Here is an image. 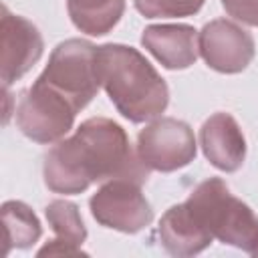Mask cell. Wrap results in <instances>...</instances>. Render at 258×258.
Wrapping results in <instances>:
<instances>
[{
  "label": "cell",
  "mask_w": 258,
  "mask_h": 258,
  "mask_svg": "<svg viewBox=\"0 0 258 258\" xmlns=\"http://www.w3.org/2000/svg\"><path fill=\"white\" fill-rule=\"evenodd\" d=\"M129 149L125 131L103 117L85 121L77 133L54 145L44 157V181L56 194H79L93 181L129 177L147 179Z\"/></svg>",
  "instance_id": "obj_1"
},
{
  "label": "cell",
  "mask_w": 258,
  "mask_h": 258,
  "mask_svg": "<svg viewBox=\"0 0 258 258\" xmlns=\"http://www.w3.org/2000/svg\"><path fill=\"white\" fill-rule=\"evenodd\" d=\"M95 71L99 85L129 121H149L167 107V85L135 48L123 44L99 46Z\"/></svg>",
  "instance_id": "obj_2"
},
{
  "label": "cell",
  "mask_w": 258,
  "mask_h": 258,
  "mask_svg": "<svg viewBox=\"0 0 258 258\" xmlns=\"http://www.w3.org/2000/svg\"><path fill=\"white\" fill-rule=\"evenodd\" d=\"M191 222L210 238L248 252L258 250V220L246 204L236 200L222 179H208L183 204Z\"/></svg>",
  "instance_id": "obj_3"
},
{
  "label": "cell",
  "mask_w": 258,
  "mask_h": 258,
  "mask_svg": "<svg viewBox=\"0 0 258 258\" xmlns=\"http://www.w3.org/2000/svg\"><path fill=\"white\" fill-rule=\"evenodd\" d=\"M97 48L87 40H67L60 42L48 60V67L38 77L69 101L77 109H83L99 89L95 71Z\"/></svg>",
  "instance_id": "obj_4"
},
{
  "label": "cell",
  "mask_w": 258,
  "mask_h": 258,
  "mask_svg": "<svg viewBox=\"0 0 258 258\" xmlns=\"http://www.w3.org/2000/svg\"><path fill=\"white\" fill-rule=\"evenodd\" d=\"M77 111L79 109L73 101L46 85L42 79H36V83L20 95L16 123L26 137L38 143H48L62 137L71 129Z\"/></svg>",
  "instance_id": "obj_5"
},
{
  "label": "cell",
  "mask_w": 258,
  "mask_h": 258,
  "mask_svg": "<svg viewBox=\"0 0 258 258\" xmlns=\"http://www.w3.org/2000/svg\"><path fill=\"white\" fill-rule=\"evenodd\" d=\"M137 149L143 167L147 165L157 171H173L194 159L196 139L185 123L159 119L139 133Z\"/></svg>",
  "instance_id": "obj_6"
},
{
  "label": "cell",
  "mask_w": 258,
  "mask_h": 258,
  "mask_svg": "<svg viewBox=\"0 0 258 258\" xmlns=\"http://www.w3.org/2000/svg\"><path fill=\"white\" fill-rule=\"evenodd\" d=\"M139 181L115 177L91 198V212L107 228L137 232L151 222V208L141 196Z\"/></svg>",
  "instance_id": "obj_7"
},
{
  "label": "cell",
  "mask_w": 258,
  "mask_h": 258,
  "mask_svg": "<svg viewBox=\"0 0 258 258\" xmlns=\"http://www.w3.org/2000/svg\"><path fill=\"white\" fill-rule=\"evenodd\" d=\"M200 52L220 73H240L254 56L252 36L228 20H214L200 32Z\"/></svg>",
  "instance_id": "obj_8"
},
{
  "label": "cell",
  "mask_w": 258,
  "mask_h": 258,
  "mask_svg": "<svg viewBox=\"0 0 258 258\" xmlns=\"http://www.w3.org/2000/svg\"><path fill=\"white\" fill-rule=\"evenodd\" d=\"M42 54V38L38 30L4 8L2 14V81L8 87L20 79Z\"/></svg>",
  "instance_id": "obj_9"
},
{
  "label": "cell",
  "mask_w": 258,
  "mask_h": 258,
  "mask_svg": "<svg viewBox=\"0 0 258 258\" xmlns=\"http://www.w3.org/2000/svg\"><path fill=\"white\" fill-rule=\"evenodd\" d=\"M202 147L206 157L222 171H236L246 153L244 135L238 127V123L226 115L216 113L202 125Z\"/></svg>",
  "instance_id": "obj_10"
},
{
  "label": "cell",
  "mask_w": 258,
  "mask_h": 258,
  "mask_svg": "<svg viewBox=\"0 0 258 258\" xmlns=\"http://www.w3.org/2000/svg\"><path fill=\"white\" fill-rule=\"evenodd\" d=\"M143 46L165 67L185 69L198 56V34L187 24H159L145 28Z\"/></svg>",
  "instance_id": "obj_11"
},
{
  "label": "cell",
  "mask_w": 258,
  "mask_h": 258,
  "mask_svg": "<svg viewBox=\"0 0 258 258\" xmlns=\"http://www.w3.org/2000/svg\"><path fill=\"white\" fill-rule=\"evenodd\" d=\"M159 236L171 254H196L212 242V238L189 220L183 204L173 206L163 216L159 224Z\"/></svg>",
  "instance_id": "obj_12"
},
{
  "label": "cell",
  "mask_w": 258,
  "mask_h": 258,
  "mask_svg": "<svg viewBox=\"0 0 258 258\" xmlns=\"http://www.w3.org/2000/svg\"><path fill=\"white\" fill-rule=\"evenodd\" d=\"M69 14L77 28L87 34L109 32L123 14V0H67Z\"/></svg>",
  "instance_id": "obj_13"
},
{
  "label": "cell",
  "mask_w": 258,
  "mask_h": 258,
  "mask_svg": "<svg viewBox=\"0 0 258 258\" xmlns=\"http://www.w3.org/2000/svg\"><path fill=\"white\" fill-rule=\"evenodd\" d=\"M4 220V252L12 246L26 248L40 236V224L28 206L22 202H6L2 206Z\"/></svg>",
  "instance_id": "obj_14"
},
{
  "label": "cell",
  "mask_w": 258,
  "mask_h": 258,
  "mask_svg": "<svg viewBox=\"0 0 258 258\" xmlns=\"http://www.w3.org/2000/svg\"><path fill=\"white\" fill-rule=\"evenodd\" d=\"M46 218H48V222L52 224V230L58 236L54 242H64V244H71V246H77V244L85 242L87 232L83 228V222L79 218V212H77L75 204L62 202V200L52 202L46 208Z\"/></svg>",
  "instance_id": "obj_15"
},
{
  "label": "cell",
  "mask_w": 258,
  "mask_h": 258,
  "mask_svg": "<svg viewBox=\"0 0 258 258\" xmlns=\"http://www.w3.org/2000/svg\"><path fill=\"white\" fill-rule=\"evenodd\" d=\"M137 10L147 18H171V16H187L202 8L204 0H133Z\"/></svg>",
  "instance_id": "obj_16"
},
{
  "label": "cell",
  "mask_w": 258,
  "mask_h": 258,
  "mask_svg": "<svg viewBox=\"0 0 258 258\" xmlns=\"http://www.w3.org/2000/svg\"><path fill=\"white\" fill-rule=\"evenodd\" d=\"M222 4L234 18L258 26V0H222Z\"/></svg>",
  "instance_id": "obj_17"
}]
</instances>
